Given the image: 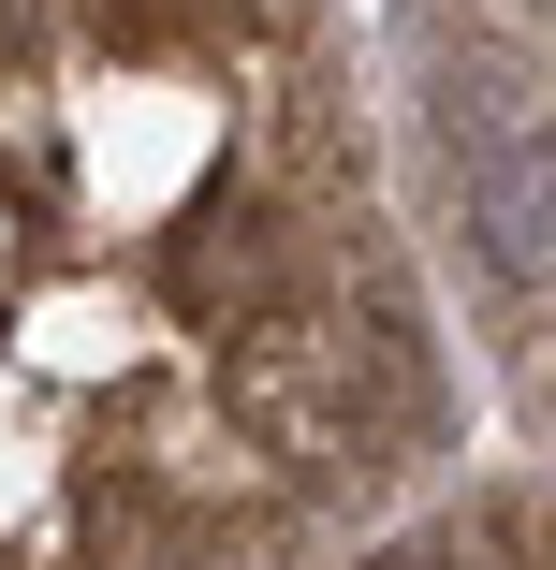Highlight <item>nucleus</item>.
<instances>
[{
  "instance_id": "obj_1",
  "label": "nucleus",
  "mask_w": 556,
  "mask_h": 570,
  "mask_svg": "<svg viewBox=\"0 0 556 570\" xmlns=\"http://www.w3.org/2000/svg\"><path fill=\"white\" fill-rule=\"evenodd\" d=\"M469 219H484V264H498V278H542V264H556V132L498 147V161L469 176Z\"/></svg>"
},
{
  "instance_id": "obj_2",
  "label": "nucleus",
  "mask_w": 556,
  "mask_h": 570,
  "mask_svg": "<svg viewBox=\"0 0 556 570\" xmlns=\"http://www.w3.org/2000/svg\"><path fill=\"white\" fill-rule=\"evenodd\" d=\"M162 264H176V293H205V307H220V293H279L293 235H279V205H205Z\"/></svg>"
},
{
  "instance_id": "obj_3",
  "label": "nucleus",
  "mask_w": 556,
  "mask_h": 570,
  "mask_svg": "<svg viewBox=\"0 0 556 570\" xmlns=\"http://www.w3.org/2000/svg\"><path fill=\"white\" fill-rule=\"evenodd\" d=\"M367 570H455V541H396V556H367Z\"/></svg>"
},
{
  "instance_id": "obj_4",
  "label": "nucleus",
  "mask_w": 556,
  "mask_h": 570,
  "mask_svg": "<svg viewBox=\"0 0 556 570\" xmlns=\"http://www.w3.org/2000/svg\"><path fill=\"white\" fill-rule=\"evenodd\" d=\"M0 45H16V0H0Z\"/></svg>"
}]
</instances>
